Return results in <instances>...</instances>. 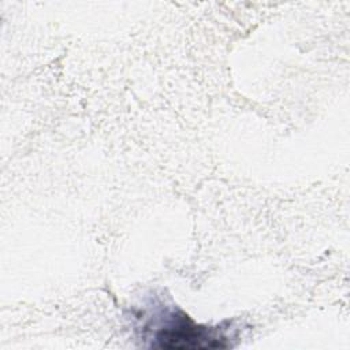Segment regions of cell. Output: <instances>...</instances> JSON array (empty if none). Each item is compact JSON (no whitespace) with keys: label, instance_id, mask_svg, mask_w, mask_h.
I'll use <instances>...</instances> for the list:
<instances>
[{"label":"cell","instance_id":"6da1fadb","mask_svg":"<svg viewBox=\"0 0 350 350\" xmlns=\"http://www.w3.org/2000/svg\"><path fill=\"white\" fill-rule=\"evenodd\" d=\"M156 345L161 349H221L227 347V338L217 328L196 324L187 314L171 313L167 323L156 331Z\"/></svg>","mask_w":350,"mask_h":350}]
</instances>
